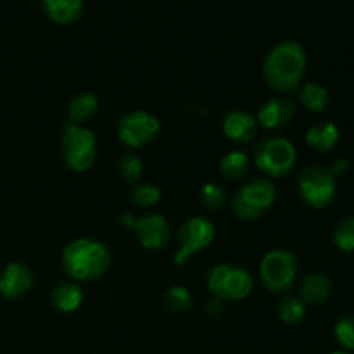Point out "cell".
<instances>
[{
  "mask_svg": "<svg viewBox=\"0 0 354 354\" xmlns=\"http://www.w3.org/2000/svg\"><path fill=\"white\" fill-rule=\"evenodd\" d=\"M306 66L308 57L303 45L296 40H286L277 44L266 54L263 76L273 90L290 93L301 86Z\"/></svg>",
  "mask_w": 354,
  "mask_h": 354,
  "instance_id": "1",
  "label": "cell"
},
{
  "mask_svg": "<svg viewBox=\"0 0 354 354\" xmlns=\"http://www.w3.org/2000/svg\"><path fill=\"white\" fill-rule=\"evenodd\" d=\"M111 265V252L95 239H76L62 251V266L76 282H92L100 279Z\"/></svg>",
  "mask_w": 354,
  "mask_h": 354,
  "instance_id": "2",
  "label": "cell"
},
{
  "mask_svg": "<svg viewBox=\"0 0 354 354\" xmlns=\"http://www.w3.org/2000/svg\"><path fill=\"white\" fill-rule=\"evenodd\" d=\"M277 199L275 183L266 176H258L245 182L232 197V213L242 221L261 218L272 209Z\"/></svg>",
  "mask_w": 354,
  "mask_h": 354,
  "instance_id": "3",
  "label": "cell"
},
{
  "mask_svg": "<svg viewBox=\"0 0 354 354\" xmlns=\"http://www.w3.org/2000/svg\"><path fill=\"white\" fill-rule=\"evenodd\" d=\"M297 152L290 140L283 137H263L254 147V165L266 178H283L296 166Z\"/></svg>",
  "mask_w": 354,
  "mask_h": 354,
  "instance_id": "4",
  "label": "cell"
},
{
  "mask_svg": "<svg viewBox=\"0 0 354 354\" xmlns=\"http://www.w3.org/2000/svg\"><path fill=\"white\" fill-rule=\"evenodd\" d=\"M61 152L62 161L71 171H86L92 168L97 158L95 135L88 128L69 121L62 128Z\"/></svg>",
  "mask_w": 354,
  "mask_h": 354,
  "instance_id": "5",
  "label": "cell"
},
{
  "mask_svg": "<svg viewBox=\"0 0 354 354\" xmlns=\"http://www.w3.org/2000/svg\"><path fill=\"white\" fill-rule=\"evenodd\" d=\"M207 289L216 301H241L252 292L254 280L242 266L223 263L209 272Z\"/></svg>",
  "mask_w": 354,
  "mask_h": 354,
  "instance_id": "6",
  "label": "cell"
},
{
  "mask_svg": "<svg viewBox=\"0 0 354 354\" xmlns=\"http://www.w3.org/2000/svg\"><path fill=\"white\" fill-rule=\"evenodd\" d=\"M259 279L270 292H289L297 279L296 256L286 249H273V251L266 252L259 265Z\"/></svg>",
  "mask_w": 354,
  "mask_h": 354,
  "instance_id": "7",
  "label": "cell"
},
{
  "mask_svg": "<svg viewBox=\"0 0 354 354\" xmlns=\"http://www.w3.org/2000/svg\"><path fill=\"white\" fill-rule=\"evenodd\" d=\"M337 183L332 173L322 166H308L297 178V192L306 206L324 209L334 201Z\"/></svg>",
  "mask_w": 354,
  "mask_h": 354,
  "instance_id": "8",
  "label": "cell"
},
{
  "mask_svg": "<svg viewBox=\"0 0 354 354\" xmlns=\"http://www.w3.org/2000/svg\"><path fill=\"white\" fill-rule=\"evenodd\" d=\"M214 225L204 216H192L185 220L178 232V248L173 254V263L183 266L197 252L209 248L214 241Z\"/></svg>",
  "mask_w": 354,
  "mask_h": 354,
  "instance_id": "9",
  "label": "cell"
},
{
  "mask_svg": "<svg viewBox=\"0 0 354 354\" xmlns=\"http://www.w3.org/2000/svg\"><path fill=\"white\" fill-rule=\"evenodd\" d=\"M159 130L161 123L158 118L138 109L121 118L118 123V138L128 149H138L154 140Z\"/></svg>",
  "mask_w": 354,
  "mask_h": 354,
  "instance_id": "10",
  "label": "cell"
},
{
  "mask_svg": "<svg viewBox=\"0 0 354 354\" xmlns=\"http://www.w3.org/2000/svg\"><path fill=\"white\" fill-rule=\"evenodd\" d=\"M135 237L147 251H159L171 241V227L162 214H145L135 221Z\"/></svg>",
  "mask_w": 354,
  "mask_h": 354,
  "instance_id": "11",
  "label": "cell"
},
{
  "mask_svg": "<svg viewBox=\"0 0 354 354\" xmlns=\"http://www.w3.org/2000/svg\"><path fill=\"white\" fill-rule=\"evenodd\" d=\"M294 116H296V106H294L292 100L287 99V97H275L259 109L256 121L265 130L277 131L289 127Z\"/></svg>",
  "mask_w": 354,
  "mask_h": 354,
  "instance_id": "12",
  "label": "cell"
},
{
  "mask_svg": "<svg viewBox=\"0 0 354 354\" xmlns=\"http://www.w3.org/2000/svg\"><path fill=\"white\" fill-rule=\"evenodd\" d=\"M33 287V275L30 268L21 263H10L0 275V294L12 301L26 294Z\"/></svg>",
  "mask_w": 354,
  "mask_h": 354,
  "instance_id": "13",
  "label": "cell"
},
{
  "mask_svg": "<svg viewBox=\"0 0 354 354\" xmlns=\"http://www.w3.org/2000/svg\"><path fill=\"white\" fill-rule=\"evenodd\" d=\"M258 131V121L252 114L244 111H230L223 120V133L228 140L237 144H248L254 140Z\"/></svg>",
  "mask_w": 354,
  "mask_h": 354,
  "instance_id": "14",
  "label": "cell"
},
{
  "mask_svg": "<svg viewBox=\"0 0 354 354\" xmlns=\"http://www.w3.org/2000/svg\"><path fill=\"white\" fill-rule=\"evenodd\" d=\"M332 280L325 277L324 273H311L301 282L299 287V299L304 304L311 306H320L325 304L332 296Z\"/></svg>",
  "mask_w": 354,
  "mask_h": 354,
  "instance_id": "15",
  "label": "cell"
},
{
  "mask_svg": "<svg viewBox=\"0 0 354 354\" xmlns=\"http://www.w3.org/2000/svg\"><path fill=\"white\" fill-rule=\"evenodd\" d=\"M45 14L57 24H73L82 19L85 3L83 0H41Z\"/></svg>",
  "mask_w": 354,
  "mask_h": 354,
  "instance_id": "16",
  "label": "cell"
},
{
  "mask_svg": "<svg viewBox=\"0 0 354 354\" xmlns=\"http://www.w3.org/2000/svg\"><path fill=\"white\" fill-rule=\"evenodd\" d=\"M339 128L330 121L313 124L306 133V142L311 149L318 152H328L339 144Z\"/></svg>",
  "mask_w": 354,
  "mask_h": 354,
  "instance_id": "17",
  "label": "cell"
},
{
  "mask_svg": "<svg viewBox=\"0 0 354 354\" xmlns=\"http://www.w3.org/2000/svg\"><path fill=\"white\" fill-rule=\"evenodd\" d=\"M52 306L61 313H73L83 303V290L76 283H59L52 290Z\"/></svg>",
  "mask_w": 354,
  "mask_h": 354,
  "instance_id": "18",
  "label": "cell"
},
{
  "mask_svg": "<svg viewBox=\"0 0 354 354\" xmlns=\"http://www.w3.org/2000/svg\"><path fill=\"white\" fill-rule=\"evenodd\" d=\"M249 168H251V159L242 151L228 152L220 161V173L228 182L244 180V176L249 173Z\"/></svg>",
  "mask_w": 354,
  "mask_h": 354,
  "instance_id": "19",
  "label": "cell"
},
{
  "mask_svg": "<svg viewBox=\"0 0 354 354\" xmlns=\"http://www.w3.org/2000/svg\"><path fill=\"white\" fill-rule=\"evenodd\" d=\"M97 109H99V99H97V95L88 92L78 93V95L69 102V121L75 124H82L83 127V123H86V121H90L95 116Z\"/></svg>",
  "mask_w": 354,
  "mask_h": 354,
  "instance_id": "20",
  "label": "cell"
},
{
  "mask_svg": "<svg viewBox=\"0 0 354 354\" xmlns=\"http://www.w3.org/2000/svg\"><path fill=\"white\" fill-rule=\"evenodd\" d=\"M299 102L310 113H324L328 104V90L317 83H304L297 88Z\"/></svg>",
  "mask_w": 354,
  "mask_h": 354,
  "instance_id": "21",
  "label": "cell"
},
{
  "mask_svg": "<svg viewBox=\"0 0 354 354\" xmlns=\"http://www.w3.org/2000/svg\"><path fill=\"white\" fill-rule=\"evenodd\" d=\"M162 304L168 308L169 311H176V313H183L192 308V294L189 289L183 286H171L169 289L165 290L162 294Z\"/></svg>",
  "mask_w": 354,
  "mask_h": 354,
  "instance_id": "22",
  "label": "cell"
},
{
  "mask_svg": "<svg viewBox=\"0 0 354 354\" xmlns=\"http://www.w3.org/2000/svg\"><path fill=\"white\" fill-rule=\"evenodd\" d=\"M279 315L282 318L283 324L297 325L304 320L306 315V304L299 299V297L287 296L280 299L279 303Z\"/></svg>",
  "mask_w": 354,
  "mask_h": 354,
  "instance_id": "23",
  "label": "cell"
},
{
  "mask_svg": "<svg viewBox=\"0 0 354 354\" xmlns=\"http://www.w3.org/2000/svg\"><path fill=\"white\" fill-rule=\"evenodd\" d=\"M201 201L209 211H221L228 206V196L218 183H206L201 189Z\"/></svg>",
  "mask_w": 354,
  "mask_h": 354,
  "instance_id": "24",
  "label": "cell"
},
{
  "mask_svg": "<svg viewBox=\"0 0 354 354\" xmlns=\"http://www.w3.org/2000/svg\"><path fill=\"white\" fill-rule=\"evenodd\" d=\"M334 244L339 251L354 252V216H348L335 227Z\"/></svg>",
  "mask_w": 354,
  "mask_h": 354,
  "instance_id": "25",
  "label": "cell"
},
{
  "mask_svg": "<svg viewBox=\"0 0 354 354\" xmlns=\"http://www.w3.org/2000/svg\"><path fill=\"white\" fill-rule=\"evenodd\" d=\"M142 161L133 152H127L118 161V173L127 183H135L142 176Z\"/></svg>",
  "mask_w": 354,
  "mask_h": 354,
  "instance_id": "26",
  "label": "cell"
},
{
  "mask_svg": "<svg viewBox=\"0 0 354 354\" xmlns=\"http://www.w3.org/2000/svg\"><path fill=\"white\" fill-rule=\"evenodd\" d=\"M130 201L140 207H152L161 201V190L156 185H151V183L137 185L131 190Z\"/></svg>",
  "mask_w": 354,
  "mask_h": 354,
  "instance_id": "27",
  "label": "cell"
},
{
  "mask_svg": "<svg viewBox=\"0 0 354 354\" xmlns=\"http://www.w3.org/2000/svg\"><path fill=\"white\" fill-rule=\"evenodd\" d=\"M334 335L335 341L342 348L354 351V315H346V317L339 318L334 327Z\"/></svg>",
  "mask_w": 354,
  "mask_h": 354,
  "instance_id": "28",
  "label": "cell"
},
{
  "mask_svg": "<svg viewBox=\"0 0 354 354\" xmlns=\"http://www.w3.org/2000/svg\"><path fill=\"white\" fill-rule=\"evenodd\" d=\"M348 168H349V162L346 161V159H337V161H334V165H332V168L328 169V171L332 173V176H339V175H342V173H346L348 171Z\"/></svg>",
  "mask_w": 354,
  "mask_h": 354,
  "instance_id": "29",
  "label": "cell"
},
{
  "mask_svg": "<svg viewBox=\"0 0 354 354\" xmlns=\"http://www.w3.org/2000/svg\"><path fill=\"white\" fill-rule=\"evenodd\" d=\"M135 218L131 216V214H121L120 216V225H123V227H127V228H133L135 227Z\"/></svg>",
  "mask_w": 354,
  "mask_h": 354,
  "instance_id": "30",
  "label": "cell"
},
{
  "mask_svg": "<svg viewBox=\"0 0 354 354\" xmlns=\"http://www.w3.org/2000/svg\"><path fill=\"white\" fill-rule=\"evenodd\" d=\"M332 354H348V353H342V351H335V353H332Z\"/></svg>",
  "mask_w": 354,
  "mask_h": 354,
  "instance_id": "31",
  "label": "cell"
}]
</instances>
